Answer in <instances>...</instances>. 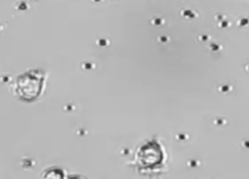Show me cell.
Returning <instances> with one entry per match:
<instances>
[{
	"instance_id": "6da1fadb",
	"label": "cell",
	"mask_w": 249,
	"mask_h": 179,
	"mask_svg": "<svg viewBox=\"0 0 249 179\" xmlns=\"http://www.w3.org/2000/svg\"><path fill=\"white\" fill-rule=\"evenodd\" d=\"M43 82V76L40 72H28L18 78L17 92L24 100H34L41 92Z\"/></svg>"
}]
</instances>
